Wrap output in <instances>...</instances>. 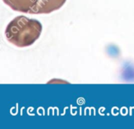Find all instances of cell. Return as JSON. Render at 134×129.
Segmentation results:
<instances>
[{"mask_svg": "<svg viewBox=\"0 0 134 129\" xmlns=\"http://www.w3.org/2000/svg\"><path fill=\"white\" fill-rule=\"evenodd\" d=\"M13 10L32 14L38 0H2Z\"/></svg>", "mask_w": 134, "mask_h": 129, "instance_id": "obj_3", "label": "cell"}, {"mask_svg": "<svg viewBox=\"0 0 134 129\" xmlns=\"http://www.w3.org/2000/svg\"><path fill=\"white\" fill-rule=\"evenodd\" d=\"M67 0H38L32 14H49L60 9Z\"/></svg>", "mask_w": 134, "mask_h": 129, "instance_id": "obj_2", "label": "cell"}, {"mask_svg": "<svg viewBox=\"0 0 134 129\" xmlns=\"http://www.w3.org/2000/svg\"><path fill=\"white\" fill-rule=\"evenodd\" d=\"M42 24L35 19L19 16L13 19L6 26L5 35L9 42L19 48L33 45L40 37Z\"/></svg>", "mask_w": 134, "mask_h": 129, "instance_id": "obj_1", "label": "cell"}]
</instances>
